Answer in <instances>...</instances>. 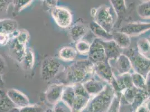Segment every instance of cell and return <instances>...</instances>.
Here are the masks:
<instances>
[{"instance_id":"15","label":"cell","mask_w":150,"mask_h":112,"mask_svg":"<svg viewBox=\"0 0 150 112\" xmlns=\"http://www.w3.org/2000/svg\"><path fill=\"white\" fill-rule=\"evenodd\" d=\"M21 63L25 70H30L33 69L35 63V54L31 48H26L25 55Z\"/></svg>"},{"instance_id":"18","label":"cell","mask_w":150,"mask_h":112,"mask_svg":"<svg viewBox=\"0 0 150 112\" xmlns=\"http://www.w3.org/2000/svg\"><path fill=\"white\" fill-rule=\"evenodd\" d=\"M91 30L94 34L99 38L103 39L106 40H111L112 39V35L110 34L109 33L104 30L100 25H98L96 22H93L90 24Z\"/></svg>"},{"instance_id":"34","label":"cell","mask_w":150,"mask_h":112,"mask_svg":"<svg viewBox=\"0 0 150 112\" xmlns=\"http://www.w3.org/2000/svg\"><path fill=\"white\" fill-rule=\"evenodd\" d=\"M6 70V64L5 60L0 55V75L4 74Z\"/></svg>"},{"instance_id":"4","label":"cell","mask_w":150,"mask_h":112,"mask_svg":"<svg viewBox=\"0 0 150 112\" xmlns=\"http://www.w3.org/2000/svg\"><path fill=\"white\" fill-rule=\"evenodd\" d=\"M50 13L58 26L65 29L69 27L72 21V14L65 7L57 6L50 10Z\"/></svg>"},{"instance_id":"16","label":"cell","mask_w":150,"mask_h":112,"mask_svg":"<svg viewBox=\"0 0 150 112\" xmlns=\"http://www.w3.org/2000/svg\"><path fill=\"white\" fill-rule=\"evenodd\" d=\"M133 65L139 74L144 72L150 67V60L144 58L142 56H138L133 58Z\"/></svg>"},{"instance_id":"35","label":"cell","mask_w":150,"mask_h":112,"mask_svg":"<svg viewBox=\"0 0 150 112\" xmlns=\"http://www.w3.org/2000/svg\"><path fill=\"white\" fill-rule=\"evenodd\" d=\"M44 4L46 7L49 8L50 10L57 6L58 1H44Z\"/></svg>"},{"instance_id":"3","label":"cell","mask_w":150,"mask_h":112,"mask_svg":"<svg viewBox=\"0 0 150 112\" xmlns=\"http://www.w3.org/2000/svg\"><path fill=\"white\" fill-rule=\"evenodd\" d=\"M96 23L107 32L110 33L114 24V17L109 7L103 5L96 9L94 16Z\"/></svg>"},{"instance_id":"10","label":"cell","mask_w":150,"mask_h":112,"mask_svg":"<svg viewBox=\"0 0 150 112\" xmlns=\"http://www.w3.org/2000/svg\"><path fill=\"white\" fill-rule=\"evenodd\" d=\"M88 31V28L85 25L77 23L72 26L69 30V35L71 40L74 42H78L81 40Z\"/></svg>"},{"instance_id":"31","label":"cell","mask_w":150,"mask_h":112,"mask_svg":"<svg viewBox=\"0 0 150 112\" xmlns=\"http://www.w3.org/2000/svg\"><path fill=\"white\" fill-rule=\"evenodd\" d=\"M133 87L127 89L125 90V93H124V96H125L126 99L128 100V101L134 100V99L137 94V91Z\"/></svg>"},{"instance_id":"14","label":"cell","mask_w":150,"mask_h":112,"mask_svg":"<svg viewBox=\"0 0 150 112\" xmlns=\"http://www.w3.org/2000/svg\"><path fill=\"white\" fill-rule=\"evenodd\" d=\"M82 85L89 95H98L103 90V84L98 81L88 80Z\"/></svg>"},{"instance_id":"38","label":"cell","mask_w":150,"mask_h":112,"mask_svg":"<svg viewBox=\"0 0 150 112\" xmlns=\"http://www.w3.org/2000/svg\"><path fill=\"white\" fill-rule=\"evenodd\" d=\"M7 112H20V109H19L18 107L15 106Z\"/></svg>"},{"instance_id":"32","label":"cell","mask_w":150,"mask_h":112,"mask_svg":"<svg viewBox=\"0 0 150 112\" xmlns=\"http://www.w3.org/2000/svg\"><path fill=\"white\" fill-rule=\"evenodd\" d=\"M112 5L114 7L117 12H124L125 11V2L124 1H112Z\"/></svg>"},{"instance_id":"17","label":"cell","mask_w":150,"mask_h":112,"mask_svg":"<svg viewBox=\"0 0 150 112\" xmlns=\"http://www.w3.org/2000/svg\"><path fill=\"white\" fill-rule=\"evenodd\" d=\"M77 56V50L71 47H63L59 52V56L63 61H72Z\"/></svg>"},{"instance_id":"40","label":"cell","mask_w":150,"mask_h":112,"mask_svg":"<svg viewBox=\"0 0 150 112\" xmlns=\"http://www.w3.org/2000/svg\"><path fill=\"white\" fill-rule=\"evenodd\" d=\"M44 112H53V109H47V111H45Z\"/></svg>"},{"instance_id":"36","label":"cell","mask_w":150,"mask_h":112,"mask_svg":"<svg viewBox=\"0 0 150 112\" xmlns=\"http://www.w3.org/2000/svg\"><path fill=\"white\" fill-rule=\"evenodd\" d=\"M53 111V112H67L65 109L62 106L59 105L58 103L55 105Z\"/></svg>"},{"instance_id":"24","label":"cell","mask_w":150,"mask_h":112,"mask_svg":"<svg viewBox=\"0 0 150 112\" xmlns=\"http://www.w3.org/2000/svg\"><path fill=\"white\" fill-rule=\"evenodd\" d=\"M131 76L133 85L137 88L144 89L147 87V81H146L141 74L134 73L132 74Z\"/></svg>"},{"instance_id":"2","label":"cell","mask_w":150,"mask_h":112,"mask_svg":"<svg viewBox=\"0 0 150 112\" xmlns=\"http://www.w3.org/2000/svg\"><path fill=\"white\" fill-rule=\"evenodd\" d=\"M61 68L59 61L53 57H48L43 60L41 66V77L44 81L54 79Z\"/></svg>"},{"instance_id":"7","label":"cell","mask_w":150,"mask_h":112,"mask_svg":"<svg viewBox=\"0 0 150 112\" xmlns=\"http://www.w3.org/2000/svg\"><path fill=\"white\" fill-rule=\"evenodd\" d=\"M6 92L8 98L16 107L22 108L30 105V101L28 96L18 90L9 89L7 90Z\"/></svg>"},{"instance_id":"13","label":"cell","mask_w":150,"mask_h":112,"mask_svg":"<svg viewBox=\"0 0 150 112\" xmlns=\"http://www.w3.org/2000/svg\"><path fill=\"white\" fill-rule=\"evenodd\" d=\"M95 69L98 74L107 81H112V71L109 66L104 62L96 63Z\"/></svg>"},{"instance_id":"27","label":"cell","mask_w":150,"mask_h":112,"mask_svg":"<svg viewBox=\"0 0 150 112\" xmlns=\"http://www.w3.org/2000/svg\"><path fill=\"white\" fill-rule=\"evenodd\" d=\"M138 48L144 55H148L150 53V43L146 39L140 40L138 42Z\"/></svg>"},{"instance_id":"19","label":"cell","mask_w":150,"mask_h":112,"mask_svg":"<svg viewBox=\"0 0 150 112\" xmlns=\"http://www.w3.org/2000/svg\"><path fill=\"white\" fill-rule=\"evenodd\" d=\"M117 69L121 75L128 74L131 68V63L129 58L125 55H119L117 63Z\"/></svg>"},{"instance_id":"28","label":"cell","mask_w":150,"mask_h":112,"mask_svg":"<svg viewBox=\"0 0 150 112\" xmlns=\"http://www.w3.org/2000/svg\"><path fill=\"white\" fill-rule=\"evenodd\" d=\"M90 45L85 41L80 40L76 44V50L81 54H86L89 52Z\"/></svg>"},{"instance_id":"1","label":"cell","mask_w":150,"mask_h":112,"mask_svg":"<svg viewBox=\"0 0 150 112\" xmlns=\"http://www.w3.org/2000/svg\"><path fill=\"white\" fill-rule=\"evenodd\" d=\"M93 71V67L85 61H79L69 66L66 70V79L71 85L81 83L85 80L87 76Z\"/></svg>"},{"instance_id":"21","label":"cell","mask_w":150,"mask_h":112,"mask_svg":"<svg viewBox=\"0 0 150 112\" xmlns=\"http://www.w3.org/2000/svg\"><path fill=\"white\" fill-rule=\"evenodd\" d=\"M15 106L7 95L4 90H0V112H7Z\"/></svg>"},{"instance_id":"12","label":"cell","mask_w":150,"mask_h":112,"mask_svg":"<svg viewBox=\"0 0 150 112\" xmlns=\"http://www.w3.org/2000/svg\"><path fill=\"white\" fill-rule=\"evenodd\" d=\"M75 97L76 95L73 85H70L65 86L63 91L61 101H62L66 106H68L71 109L75 100Z\"/></svg>"},{"instance_id":"8","label":"cell","mask_w":150,"mask_h":112,"mask_svg":"<svg viewBox=\"0 0 150 112\" xmlns=\"http://www.w3.org/2000/svg\"><path fill=\"white\" fill-rule=\"evenodd\" d=\"M94 43V45L90 46L88 52L90 58L92 61H94L96 63L103 62L106 56L103 45L100 42L95 41Z\"/></svg>"},{"instance_id":"25","label":"cell","mask_w":150,"mask_h":112,"mask_svg":"<svg viewBox=\"0 0 150 112\" xmlns=\"http://www.w3.org/2000/svg\"><path fill=\"white\" fill-rule=\"evenodd\" d=\"M139 15L142 18H150V1L143 2L137 8Z\"/></svg>"},{"instance_id":"30","label":"cell","mask_w":150,"mask_h":112,"mask_svg":"<svg viewBox=\"0 0 150 112\" xmlns=\"http://www.w3.org/2000/svg\"><path fill=\"white\" fill-rule=\"evenodd\" d=\"M20 112H44V110L41 106L30 104L20 108Z\"/></svg>"},{"instance_id":"37","label":"cell","mask_w":150,"mask_h":112,"mask_svg":"<svg viewBox=\"0 0 150 112\" xmlns=\"http://www.w3.org/2000/svg\"><path fill=\"white\" fill-rule=\"evenodd\" d=\"M5 87V82L2 79V75H0V90H4Z\"/></svg>"},{"instance_id":"11","label":"cell","mask_w":150,"mask_h":112,"mask_svg":"<svg viewBox=\"0 0 150 112\" xmlns=\"http://www.w3.org/2000/svg\"><path fill=\"white\" fill-rule=\"evenodd\" d=\"M18 22L11 19L0 20V32L11 34L14 31L18 30Z\"/></svg>"},{"instance_id":"29","label":"cell","mask_w":150,"mask_h":112,"mask_svg":"<svg viewBox=\"0 0 150 112\" xmlns=\"http://www.w3.org/2000/svg\"><path fill=\"white\" fill-rule=\"evenodd\" d=\"M73 87L74 89L76 96H81L88 98H89L90 95L87 93L86 90H85L81 83L74 84L73 85Z\"/></svg>"},{"instance_id":"22","label":"cell","mask_w":150,"mask_h":112,"mask_svg":"<svg viewBox=\"0 0 150 112\" xmlns=\"http://www.w3.org/2000/svg\"><path fill=\"white\" fill-rule=\"evenodd\" d=\"M33 1L31 0H15L13 1V13L14 15H18L23 9L29 6L33 3Z\"/></svg>"},{"instance_id":"39","label":"cell","mask_w":150,"mask_h":112,"mask_svg":"<svg viewBox=\"0 0 150 112\" xmlns=\"http://www.w3.org/2000/svg\"><path fill=\"white\" fill-rule=\"evenodd\" d=\"M148 86V88L150 89V78L148 79V82L147 83V87Z\"/></svg>"},{"instance_id":"5","label":"cell","mask_w":150,"mask_h":112,"mask_svg":"<svg viewBox=\"0 0 150 112\" xmlns=\"http://www.w3.org/2000/svg\"><path fill=\"white\" fill-rule=\"evenodd\" d=\"M7 45L9 55L16 61L21 63L27 48L26 45L19 42L16 38L11 39Z\"/></svg>"},{"instance_id":"20","label":"cell","mask_w":150,"mask_h":112,"mask_svg":"<svg viewBox=\"0 0 150 112\" xmlns=\"http://www.w3.org/2000/svg\"><path fill=\"white\" fill-rule=\"evenodd\" d=\"M112 38L114 40V42L121 48H127L131 44V40L129 35L125 33H115L114 34L112 35Z\"/></svg>"},{"instance_id":"26","label":"cell","mask_w":150,"mask_h":112,"mask_svg":"<svg viewBox=\"0 0 150 112\" xmlns=\"http://www.w3.org/2000/svg\"><path fill=\"white\" fill-rule=\"evenodd\" d=\"M13 1L0 0V20L4 19V17L7 14L9 6L12 4Z\"/></svg>"},{"instance_id":"33","label":"cell","mask_w":150,"mask_h":112,"mask_svg":"<svg viewBox=\"0 0 150 112\" xmlns=\"http://www.w3.org/2000/svg\"><path fill=\"white\" fill-rule=\"evenodd\" d=\"M11 40L10 35L5 33L0 32V45L5 46L7 45Z\"/></svg>"},{"instance_id":"6","label":"cell","mask_w":150,"mask_h":112,"mask_svg":"<svg viewBox=\"0 0 150 112\" xmlns=\"http://www.w3.org/2000/svg\"><path fill=\"white\" fill-rule=\"evenodd\" d=\"M64 86L62 84H53L50 85L45 93L47 101L51 104L56 105L61 101Z\"/></svg>"},{"instance_id":"9","label":"cell","mask_w":150,"mask_h":112,"mask_svg":"<svg viewBox=\"0 0 150 112\" xmlns=\"http://www.w3.org/2000/svg\"><path fill=\"white\" fill-rule=\"evenodd\" d=\"M150 29V23H132L125 26L122 32L127 35H138Z\"/></svg>"},{"instance_id":"23","label":"cell","mask_w":150,"mask_h":112,"mask_svg":"<svg viewBox=\"0 0 150 112\" xmlns=\"http://www.w3.org/2000/svg\"><path fill=\"white\" fill-rule=\"evenodd\" d=\"M88 98L81 96H76L71 109L74 112H79L88 103Z\"/></svg>"}]
</instances>
